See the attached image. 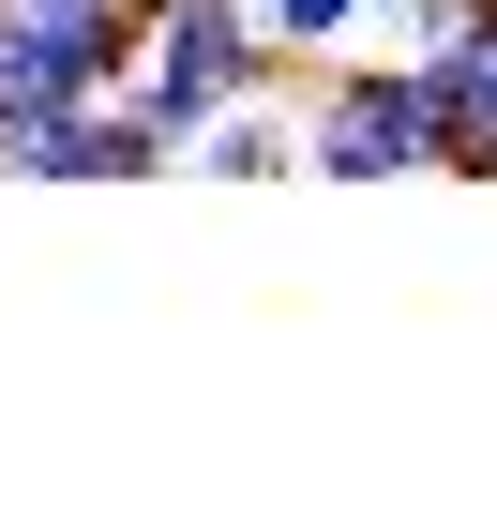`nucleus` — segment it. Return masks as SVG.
Here are the masks:
<instances>
[{
    "instance_id": "nucleus-3",
    "label": "nucleus",
    "mask_w": 497,
    "mask_h": 512,
    "mask_svg": "<svg viewBox=\"0 0 497 512\" xmlns=\"http://www.w3.org/2000/svg\"><path fill=\"white\" fill-rule=\"evenodd\" d=\"M257 16H272V46H287V61H332V46H362V31H377V0H257Z\"/></svg>"
},
{
    "instance_id": "nucleus-4",
    "label": "nucleus",
    "mask_w": 497,
    "mask_h": 512,
    "mask_svg": "<svg viewBox=\"0 0 497 512\" xmlns=\"http://www.w3.org/2000/svg\"><path fill=\"white\" fill-rule=\"evenodd\" d=\"M467 16H482V0H377V31H392V46H452Z\"/></svg>"
},
{
    "instance_id": "nucleus-2",
    "label": "nucleus",
    "mask_w": 497,
    "mask_h": 512,
    "mask_svg": "<svg viewBox=\"0 0 497 512\" xmlns=\"http://www.w3.org/2000/svg\"><path fill=\"white\" fill-rule=\"evenodd\" d=\"M196 166H211V181H302V121H287L272 91H241V106L196 136Z\"/></svg>"
},
{
    "instance_id": "nucleus-1",
    "label": "nucleus",
    "mask_w": 497,
    "mask_h": 512,
    "mask_svg": "<svg viewBox=\"0 0 497 512\" xmlns=\"http://www.w3.org/2000/svg\"><path fill=\"white\" fill-rule=\"evenodd\" d=\"M302 181H437V76H422V46L302 61Z\"/></svg>"
}]
</instances>
